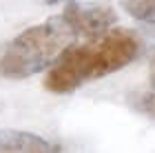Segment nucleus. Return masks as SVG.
<instances>
[{
	"mask_svg": "<svg viewBox=\"0 0 155 153\" xmlns=\"http://www.w3.org/2000/svg\"><path fill=\"white\" fill-rule=\"evenodd\" d=\"M144 49L142 38L131 29H113L71 45L49 67L45 89L51 93H71L91 80L104 78L131 65Z\"/></svg>",
	"mask_w": 155,
	"mask_h": 153,
	"instance_id": "nucleus-1",
	"label": "nucleus"
},
{
	"mask_svg": "<svg viewBox=\"0 0 155 153\" xmlns=\"http://www.w3.org/2000/svg\"><path fill=\"white\" fill-rule=\"evenodd\" d=\"M80 38L62 11L40 25H33L9 42L0 60V73L11 80H25L45 71Z\"/></svg>",
	"mask_w": 155,
	"mask_h": 153,
	"instance_id": "nucleus-2",
	"label": "nucleus"
},
{
	"mask_svg": "<svg viewBox=\"0 0 155 153\" xmlns=\"http://www.w3.org/2000/svg\"><path fill=\"white\" fill-rule=\"evenodd\" d=\"M67 18L71 20L80 38H93L109 31L117 22V13L109 5H89L84 7L80 2H69L64 7Z\"/></svg>",
	"mask_w": 155,
	"mask_h": 153,
	"instance_id": "nucleus-3",
	"label": "nucleus"
},
{
	"mask_svg": "<svg viewBox=\"0 0 155 153\" xmlns=\"http://www.w3.org/2000/svg\"><path fill=\"white\" fill-rule=\"evenodd\" d=\"M62 147L38 133L0 129V153H58Z\"/></svg>",
	"mask_w": 155,
	"mask_h": 153,
	"instance_id": "nucleus-4",
	"label": "nucleus"
},
{
	"mask_svg": "<svg viewBox=\"0 0 155 153\" xmlns=\"http://www.w3.org/2000/svg\"><path fill=\"white\" fill-rule=\"evenodd\" d=\"M120 7L140 22L155 25V0H120Z\"/></svg>",
	"mask_w": 155,
	"mask_h": 153,
	"instance_id": "nucleus-5",
	"label": "nucleus"
},
{
	"mask_svg": "<svg viewBox=\"0 0 155 153\" xmlns=\"http://www.w3.org/2000/svg\"><path fill=\"white\" fill-rule=\"evenodd\" d=\"M129 102L131 107L140 111L142 115L151 118V120H155V87L146 89V91H135L129 95Z\"/></svg>",
	"mask_w": 155,
	"mask_h": 153,
	"instance_id": "nucleus-6",
	"label": "nucleus"
},
{
	"mask_svg": "<svg viewBox=\"0 0 155 153\" xmlns=\"http://www.w3.org/2000/svg\"><path fill=\"white\" fill-rule=\"evenodd\" d=\"M149 82L151 87H155V58L151 60V67H149Z\"/></svg>",
	"mask_w": 155,
	"mask_h": 153,
	"instance_id": "nucleus-7",
	"label": "nucleus"
},
{
	"mask_svg": "<svg viewBox=\"0 0 155 153\" xmlns=\"http://www.w3.org/2000/svg\"><path fill=\"white\" fill-rule=\"evenodd\" d=\"M47 2H49V5H53V2H60V0H47Z\"/></svg>",
	"mask_w": 155,
	"mask_h": 153,
	"instance_id": "nucleus-8",
	"label": "nucleus"
},
{
	"mask_svg": "<svg viewBox=\"0 0 155 153\" xmlns=\"http://www.w3.org/2000/svg\"><path fill=\"white\" fill-rule=\"evenodd\" d=\"M0 109H2V104H0Z\"/></svg>",
	"mask_w": 155,
	"mask_h": 153,
	"instance_id": "nucleus-9",
	"label": "nucleus"
}]
</instances>
